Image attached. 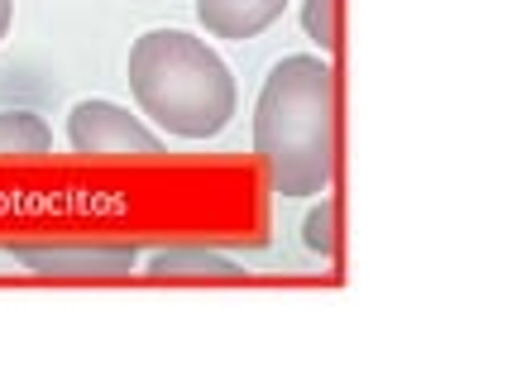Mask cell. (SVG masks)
<instances>
[{
  "label": "cell",
  "instance_id": "cell-7",
  "mask_svg": "<svg viewBox=\"0 0 512 383\" xmlns=\"http://www.w3.org/2000/svg\"><path fill=\"white\" fill-rule=\"evenodd\" d=\"M53 154V125L39 111H0V163Z\"/></svg>",
  "mask_w": 512,
  "mask_h": 383
},
{
  "label": "cell",
  "instance_id": "cell-3",
  "mask_svg": "<svg viewBox=\"0 0 512 383\" xmlns=\"http://www.w3.org/2000/svg\"><path fill=\"white\" fill-rule=\"evenodd\" d=\"M67 149L77 158H163L168 144L158 130L144 125V115H130V106L87 96L67 111Z\"/></svg>",
  "mask_w": 512,
  "mask_h": 383
},
{
  "label": "cell",
  "instance_id": "cell-10",
  "mask_svg": "<svg viewBox=\"0 0 512 383\" xmlns=\"http://www.w3.org/2000/svg\"><path fill=\"white\" fill-rule=\"evenodd\" d=\"M10 24H15V0H0V44L10 39Z\"/></svg>",
  "mask_w": 512,
  "mask_h": 383
},
{
  "label": "cell",
  "instance_id": "cell-9",
  "mask_svg": "<svg viewBox=\"0 0 512 383\" xmlns=\"http://www.w3.org/2000/svg\"><path fill=\"white\" fill-rule=\"evenodd\" d=\"M302 240H307V249L312 254H321V259H335V202L321 192L316 197V206L307 211V221H302Z\"/></svg>",
  "mask_w": 512,
  "mask_h": 383
},
{
  "label": "cell",
  "instance_id": "cell-5",
  "mask_svg": "<svg viewBox=\"0 0 512 383\" xmlns=\"http://www.w3.org/2000/svg\"><path fill=\"white\" fill-rule=\"evenodd\" d=\"M288 5L292 0H197V24L206 29V39L245 44L283 20Z\"/></svg>",
  "mask_w": 512,
  "mask_h": 383
},
{
  "label": "cell",
  "instance_id": "cell-4",
  "mask_svg": "<svg viewBox=\"0 0 512 383\" xmlns=\"http://www.w3.org/2000/svg\"><path fill=\"white\" fill-rule=\"evenodd\" d=\"M15 259L39 278H130L139 269L134 245H24Z\"/></svg>",
  "mask_w": 512,
  "mask_h": 383
},
{
  "label": "cell",
  "instance_id": "cell-2",
  "mask_svg": "<svg viewBox=\"0 0 512 383\" xmlns=\"http://www.w3.org/2000/svg\"><path fill=\"white\" fill-rule=\"evenodd\" d=\"M125 82L139 115L182 144L225 135V125L240 111L230 63L192 29H144L130 44Z\"/></svg>",
  "mask_w": 512,
  "mask_h": 383
},
{
  "label": "cell",
  "instance_id": "cell-1",
  "mask_svg": "<svg viewBox=\"0 0 512 383\" xmlns=\"http://www.w3.org/2000/svg\"><path fill=\"white\" fill-rule=\"evenodd\" d=\"M249 144L268 173V192L307 202L335 178V68L326 53H288L268 68Z\"/></svg>",
  "mask_w": 512,
  "mask_h": 383
},
{
  "label": "cell",
  "instance_id": "cell-6",
  "mask_svg": "<svg viewBox=\"0 0 512 383\" xmlns=\"http://www.w3.org/2000/svg\"><path fill=\"white\" fill-rule=\"evenodd\" d=\"M149 278H168V283H187V278H216V283H240L249 278V269H240L235 259H225L216 249H197V245H173V249H158L154 259L144 264Z\"/></svg>",
  "mask_w": 512,
  "mask_h": 383
},
{
  "label": "cell",
  "instance_id": "cell-8",
  "mask_svg": "<svg viewBox=\"0 0 512 383\" xmlns=\"http://www.w3.org/2000/svg\"><path fill=\"white\" fill-rule=\"evenodd\" d=\"M302 29L316 44V53L331 58L340 48V0H302Z\"/></svg>",
  "mask_w": 512,
  "mask_h": 383
}]
</instances>
